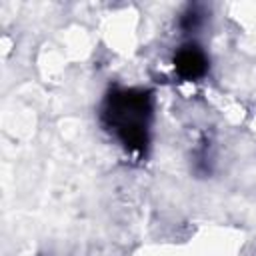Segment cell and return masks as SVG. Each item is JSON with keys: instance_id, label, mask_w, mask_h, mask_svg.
<instances>
[{"instance_id": "obj_1", "label": "cell", "mask_w": 256, "mask_h": 256, "mask_svg": "<svg viewBox=\"0 0 256 256\" xmlns=\"http://www.w3.org/2000/svg\"><path fill=\"white\" fill-rule=\"evenodd\" d=\"M150 94L142 90H122L110 94L104 120L112 126L130 152H144L148 144L146 120L150 116Z\"/></svg>"}, {"instance_id": "obj_2", "label": "cell", "mask_w": 256, "mask_h": 256, "mask_svg": "<svg viewBox=\"0 0 256 256\" xmlns=\"http://www.w3.org/2000/svg\"><path fill=\"white\" fill-rule=\"evenodd\" d=\"M174 68H176V72L182 78L196 80V78H200L206 72L208 60H206V56L202 54L200 48H196V46H184L174 56Z\"/></svg>"}, {"instance_id": "obj_3", "label": "cell", "mask_w": 256, "mask_h": 256, "mask_svg": "<svg viewBox=\"0 0 256 256\" xmlns=\"http://www.w3.org/2000/svg\"><path fill=\"white\" fill-rule=\"evenodd\" d=\"M198 22H200V16H198L196 10H188V12L180 18V26H182L184 30H192V28H196Z\"/></svg>"}]
</instances>
